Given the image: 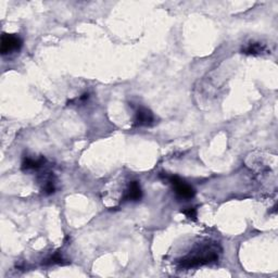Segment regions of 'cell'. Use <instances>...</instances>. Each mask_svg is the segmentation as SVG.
Masks as SVG:
<instances>
[{
	"instance_id": "cell-1",
	"label": "cell",
	"mask_w": 278,
	"mask_h": 278,
	"mask_svg": "<svg viewBox=\"0 0 278 278\" xmlns=\"http://www.w3.org/2000/svg\"><path fill=\"white\" fill-rule=\"evenodd\" d=\"M218 260V245L209 244L199 247L181 260H178L177 265L181 270H190L195 267L211 264Z\"/></svg>"
},
{
	"instance_id": "cell-2",
	"label": "cell",
	"mask_w": 278,
	"mask_h": 278,
	"mask_svg": "<svg viewBox=\"0 0 278 278\" xmlns=\"http://www.w3.org/2000/svg\"><path fill=\"white\" fill-rule=\"evenodd\" d=\"M160 177L171 184L173 186V189H174L178 198L184 199V200H189V199H192L195 197L196 190L193 189V187L190 186L189 184H187L184 180H182L180 176L167 175L166 173L165 174L164 173H161Z\"/></svg>"
},
{
	"instance_id": "cell-3",
	"label": "cell",
	"mask_w": 278,
	"mask_h": 278,
	"mask_svg": "<svg viewBox=\"0 0 278 278\" xmlns=\"http://www.w3.org/2000/svg\"><path fill=\"white\" fill-rule=\"evenodd\" d=\"M23 45L22 39L20 36L15 34H3L1 37V46H0V52L1 55L6 56L19 51Z\"/></svg>"
},
{
	"instance_id": "cell-4",
	"label": "cell",
	"mask_w": 278,
	"mask_h": 278,
	"mask_svg": "<svg viewBox=\"0 0 278 278\" xmlns=\"http://www.w3.org/2000/svg\"><path fill=\"white\" fill-rule=\"evenodd\" d=\"M155 118L151 110L145 107H138L136 109L134 118V126H151L154 123Z\"/></svg>"
},
{
	"instance_id": "cell-5",
	"label": "cell",
	"mask_w": 278,
	"mask_h": 278,
	"mask_svg": "<svg viewBox=\"0 0 278 278\" xmlns=\"http://www.w3.org/2000/svg\"><path fill=\"white\" fill-rule=\"evenodd\" d=\"M141 198H143V190H141L139 182L137 181L130 182L127 190L125 191L123 201L136 202V201H139Z\"/></svg>"
},
{
	"instance_id": "cell-6",
	"label": "cell",
	"mask_w": 278,
	"mask_h": 278,
	"mask_svg": "<svg viewBox=\"0 0 278 278\" xmlns=\"http://www.w3.org/2000/svg\"><path fill=\"white\" fill-rule=\"evenodd\" d=\"M46 163V159L44 156H40L38 159H33L30 156H24L22 161V166L21 169L24 172H31V171H38L43 167Z\"/></svg>"
},
{
	"instance_id": "cell-7",
	"label": "cell",
	"mask_w": 278,
	"mask_h": 278,
	"mask_svg": "<svg viewBox=\"0 0 278 278\" xmlns=\"http://www.w3.org/2000/svg\"><path fill=\"white\" fill-rule=\"evenodd\" d=\"M266 50V47L261 43H250L248 46H246L245 48L241 50L245 55H251V56H259L262 55Z\"/></svg>"
},
{
	"instance_id": "cell-8",
	"label": "cell",
	"mask_w": 278,
	"mask_h": 278,
	"mask_svg": "<svg viewBox=\"0 0 278 278\" xmlns=\"http://www.w3.org/2000/svg\"><path fill=\"white\" fill-rule=\"evenodd\" d=\"M45 265H55V264H64V260L62 258V255L60 254L59 251L58 252L52 254L50 258L47 259L45 262Z\"/></svg>"
},
{
	"instance_id": "cell-9",
	"label": "cell",
	"mask_w": 278,
	"mask_h": 278,
	"mask_svg": "<svg viewBox=\"0 0 278 278\" xmlns=\"http://www.w3.org/2000/svg\"><path fill=\"white\" fill-rule=\"evenodd\" d=\"M183 214H185L188 218L196 219L197 218V209L196 208H186L181 211Z\"/></svg>"
}]
</instances>
